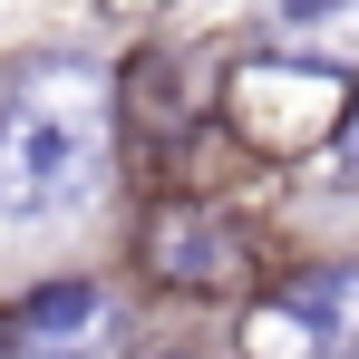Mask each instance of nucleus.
I'll list each match as a JSON object with an SVG mask.
<instances>
[{
  "mask_svg": "<svg viewBox=\"0 0 359 359\" xmlns=\"http://www.w3.org/2000/svg\"><path fill=\"white\" fill-rule=\"evenodd\" d=\"M117 175V78L88 59H29L0 88V224L39 233L97 214Z\"/></svg>",
  "mask_w": 359,
  "mask_h": 359,
  "instance_id": "nucleus-1",
  "label": "nucleus"
},
{
  "mask_svg": "<svg viewBox=\"0 0 359 359\" xmlns=\"http://www.w3.org/2000/svg\"><path fill=\"white\" fill-rule=\"evenodd\" d=\"M340 107H350V78L330 59H252V68H233V126L272 165L320 156L330 126H340Z\"/></svg>",
  "mask_w": 359,
  "mask_h": 359,
  "instance_id": "nucleus-2",
  "label": "nucleus"
},
{
  "mask_svg": "<svg viewBox=\"0 0 359 359\" xmlns=\"http://www.w3.org/2000/svg\"><path fill=\"white\" fill-rule=\"evenodd\" d=\"M252 340H301L311 359H359V252L282 272V282L262 292Z\"/></svg>",
  "mask_w": 359,
  "mask_h": 359,
  "instance_id": "nucleus-3",
  "label": "nucleus"
},
{
  "mask_svg": "<svg viewBox=\"0 0 359 359\" xmlns=\"http://www.w3.org/2000/svg\"><path fill=\"white\" fill-rule=\"evenodd\" d=\"M0 359H126V311L97 282H49L0 320Z\"/></svg>",
  "mask_w": 359,
  "mask_h": 359,
  "instance_id": "nucleus-4",
  "label": "nucleus"
},
{
  "mask_svg": "<svg viewBox=\"0 0 359 359\" xmlns=\"http://www.w3.org/2000/svg\"><path fill=\"white\" fill-rule=\"evenodd\" d=\"M233 252L243 233L224 224V214H156V233H146V262L165 272V282H184V292H214V282H233Z\"/></svg>",
  "mask_w": 359,
  "mask_h": 359,
  "instance_id": "nucleus-5",
  "label": "nucleus"
},
{
  "mask_svg": "<svg viewBox=\"0 0 359 359\" xmlns=\"http://www.w3.org/2000/svg\"><path fill=\"white\" fill-rule=\"evenodd\" d=\"M320 156H330V165L359 184V88H350V107H340V126H330V146H320Z\"/></svg>",
  "mask_w": 359,
  "mask_h": 359,
  "instance_id": "nucleus-6",
  "label": "nucleus"
},
{
  "mask_svg": "<svg viewBox=\"0 0 359 359\" xmlns=\"http://www.w3.org/2000/svg\"><path fill=\"white\" fill-rule=\"evenodd\" d=\"M330 10H359V0H282V20H292V29H311V20H330Z\"/></svg>",
  "mask_w": 359,
  "mask_h": 359,
  "instance_id": "nucleus-7",
  "label": "nucleus"
}]
</instances>
